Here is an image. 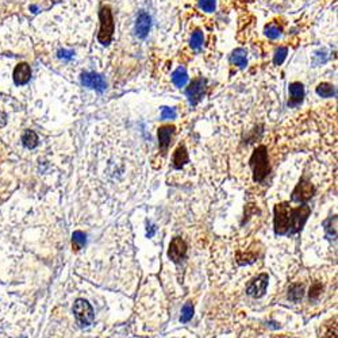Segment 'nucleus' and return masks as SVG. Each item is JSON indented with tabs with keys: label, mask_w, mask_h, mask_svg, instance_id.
<instances>
[{
	"label": "nucleus",
	"mask_w": 338,
	"mask_h": 338,
	"mask_svg": "<svg viewBox=\"0 0 338 338\" xmlns=\"http://www.w3.org/2000/svg\"><path fill=\"white\" fill-rule=\"evenodd\" d=\"M203 33L202 31H199V30H196L194 34H192V37H191V48L192 49H200L202 48V45H203Z\"/></svg>",
	"instance_id": "obj_23"
},
{
	"label": "nucleus",
	"mask_w": 338,
	"mask_h": 338,
	"mask_svg": "<svg viewBox=\"0 0 338 338\" xmlns=\"http://www.w3.org/2000/svg\"><path fill=\"white\" fill-rule=\"evenodd\" d=\"M155 230L156 228L153 226V225H150V232L148 230V237H153V234H155Z\"/></svg>",
	"instance_id": "obj_30"
},
{
	"label": "nucleus",
	"mask_w": 338,
	"mask_h": 338,
	"mask_svg": "<svg viewBox=\"0 0 338 338\" xmlns=\"http://www.w3.org/2000/svg\"><path fill=\"white\" fill-rule=\"evenodd\" d=\"M31 78V68L26 62L18 64L14 69V83L17 85H25Z\"/></svg>",
	"instance_id": "obj_10"
},
{
	"label": "nucleus",
	"mask_w": 338,
	"mask_h": 338,
	"mask_svg": "<svg viewBox=\"0 0 338 338\" xmlns=\"http://www.w3.org/2000/svg\"><path fill=\"white\" fill-rule=\"evenodd\" d=\"M199 6L206 12H212L215 10V0H199Z\"/></svg>",
	"instance_id": "obj_26"
},
{
	"label": "nucleus",
	"mask_w": 338,
	"mask_h": 338,
	"mask_svg": "<svg viewBox=\"0 0 338 338\" xmlns=\"http://www.w3.org/2000/svg\"><path fill=\"white\" fill-rule=\"evenodd\" d=\"M38 135L33 130H26L22 135V144L26 149H34L38 146Z\"/></svg>",
	"instance_id": "obj_15"
},
{
	"label": "nucleus",
	"mask_w": 338,
	"mask_h": 338,
	"mask_svg": "<svg viewBox=\"0 0 338 338\" xmlns=\"http://www.w3.org/2000/svg\"><path fill=\"white\" fill-rule=\"evenodd\" d=\"M58 57L62 58V60H72L73 58V52L72 50H65L62 49L58 52Z\"/></svg>",
	"instance_id": "obj_29"
},
{
	"label": "nucleus",
	"mask_w": 338,
	"mask_h": 338,
	"mask_svg": "<svg viewBox=\"0 0 338 338\" xmlns=\"http://www.w3.org/2000/svg\"><path fill=\"white\" fill-rule=\"evenodd\" d=\"M73 314L80 327H88L95 319V311L92 306L85 299H78L73 305Z\"/></svg>",
	"instance_id": "obj_4"
},
{
	"label": "nucleus",
	"mask_w": 338,
	"mask_h": 338,
	"mask_svg": "<svg viewBox=\"0 0 338 338\" xmlns=\"http://www.w3.org/2000/svg\"><path fill=\"white\" fill-rule=\"evenodd\" d=\"M87 242V235L83 232H75L72 235V248L75 250H80Z\"/></svg>",
	"instance_id": "obj_20"
},
{
	"label": "nucleus",
	"mask_w": 338,
	"mask_h": 338,
	"mask_svg": "<svg viewBox=\"0 0 338 338\" xmlns=\"http://www.w3.org/2000/svg\"><path fill=\"white\" fill-rule=\"evenodd\" d=\"M188 152L185 149V146H184V145L179 146L178 149H176V152L173 153V168H175V169H182V168L188 162Z\"/></svg>",
	"instance_id": "obj_14"
},
{
	"label": "nucleus",
	"mask_w": 338,
	"mask_h": 338,
	"mask_svg": "<svg viewBox=\"0 0 338 338\" xmlns=\"http://www.w3.org/2000/svg\"><path fill=\"white\" fill-rule=\"evenodd\" d=\"M323 226H325L327 238L336 241V237H337V216L329 218L327 221L323 222Z\"/></svg>",
	"instance_id": "obj_17"
},
{
	"label": "nucleus",
	"mask_w": 338,
	"mask_h": 338,
	"mask_svg": "<svg viewBox=\"0 0 338 338\" xmlns=\"http://www.w3.org/2000/svg\"><path fill=\"white\" fill-rule=\"evenodd\" d=\"M322 291V286L321 284H314L312 287L310 288V299H316L319 294Z\"/></svg>",
	"instance_id": "obj_28"
},
{
	"label": "nucleus",
	"mask_w": 338,
	"mask_h": 338,
	"mask_svg": "<svg viewBox=\"0 0 338 338\" xmlns=\"http://www.w3.org/2000/svg\"><path fill=\"white\" fill-rule=\"evenodd\" d=\"M305 98V87L299 81H295L289 85V107H296L303 102Z\"/></svg>",
	"instance_id": "obj_12"
},
{
	"label": "nucleus",
	"mask_w": 338,
	"mask_h": 338,
	"mask_svg": "<svg viewBox=\"0 0 338 338\" xmlns=\"http://www.w3.org/2000/svg\"><path fill=\"white\" fill-rule=\"evenodd\" d=\"M150 25H152V19L149 15L146 12H139L135 21V34L138 38H146V35L149 34Z\"/></svg>",
	"instance_id": "obj_11"
},
{
	"label": "nucleus",
	"mask_w": 338,
	"mask_h": 338,
	"mask_svg": "<svg viewBox=\"0 0 338 338\" xmlns=\"http://www.w3.org/2000/svg\"><path fill=\"white\" fill-rule=\"evenodd\" d=\"M206 91V80L202 78H194L185 89V95L188 98L189 103L192 105H196L199 103Z\"/></svg>",
	"instance_id": "obj_5"
},
{
	"label": "nucleus",
	"mask_w": 338,
	"mask_h": 338,
	"mask_svg": "<svg viewBox=\"0 0 338 338\" xmlns=\"http://www.w3.org/2000/svg\"><path fill=\"white\" fill-rule=\"evenodd\" d=\"M314 192H315L314 187L309 182H306L305 179H302L299 184L296 185V188L294 189V192H292V200L305 203V202L312 198Z\"/></svg>",
	"instance_id": "obj_8"
},
{
	"label": "nucleus",
	"mask_w": 338,
	"mask_h": 338,
	"mask_svg": "<svg viewBox=\"0 0 338 338\" xmlns=\"http://www.w3.org/2000/svg\"><path fill=\"white\" fill-rule=\"evenodd\" d=\"M311 208L307 205L292 208L288 203H280L275 207V232L279 235L296 234L305 226L310 216Z\"/></svg>",
	"instance_id": "obj_1"
},
{
	"label": "nucleus",
	"mask_w": 338,
	"mask_h": 338,
	"mask_svg": "<svg viewBox=\"0 0 338 338\" xmlns=\"http://www.w3.org/2000/svg\"><path fill=\"white\" fill-rule=\"evenodd\" d=\"M232 62L234 65L239 68H245L248 65V57H246V52L244 49H235L232 54Z\"/></svg>",
	"instance_id": "obj_18"
},
{
	"label": "nucleus",
	"mask_w": 338,
	"mask_h": 338,
	"mask_svg": "<svg viewBox=\"0 0 338 338\" xmlns=\"http://www.w3.org/2000/svg\"><path fill=\"white\" fill-rule=\"evenodd\" d=\"M287 54H288V49L287 48H279L275 53V57H273V62L276 65H282L284 62V60L287 58Z\"/></svg>",
	"instance_id": "obj_25"
},
{
	"label": "nucleus",
	"mask_w": 338,
	"mask_h": 338,
	"mask_svg": "<svg viewBox=\"0 0 338 338\" xmlns=\"http://www.w3.org/2000/svg\"><path fill=\"white\" fill-rule=\"evenodd\" d=\"M280 34H282V28L276 25H268L265 27V35L268 38L276 39L280 37Z\"/></svg>",
	"instance_id": "obj_24"
},
{
	"label": "nucleus",
	"mask_w": 338,
	"mask_h": 338,
	"mask_svg": "<svg viewBox=\"0 0 338 338\" xmlns=\"http://www.w3.org/2000/svg\"><path fill=\"white\" fill-rule=\"evenodd\" d=\"M187 255V244L184 242V239L180 237H175L169 244V250H168V257L173 261V262H180Z\"/></svg>",
	"instance_id": "obj_7"
},
{
	"label": "nucleus",
	"mask_w": 338,
	"mask_h": 338,
	"mask_svg": "<svg viewBox=\"0 0 338 338\" xmlns=\"http://www.w3.org/2000/svg\"><path fill=\"white\" fill-rule=\"evenodd\" d=\"M81 84L84 87H88V88L96 89L99 92H103L105 89V81L104 78H102L100 75L94 72H85L81 75Z\"/></svg>",
	"instance_id": "obj_9"
},
{
	"label": "nucleus",
	"mask_w": 338,
	"mask_h": 338,
	"mask_svg": "<svg viewBox=\"0 0 338 338\" xmlns=\"http://www.w3.org/2000/svg\"><path fill=\"white\" fill-rule=\"evenodd\" d=\"M172 81L178 88L184 87V85L187 84V81H188V73H187V71H185L183 67L178 68V69L172 73Z\"/></svg>",
	"instance_id": "obj_16"
},
{
	"label": "nucleus",
	"mask_w": 338,
	"mask_h": 338,
	"mask_svg": "<svg viewBox=\"0 0 338 338\" xmlns=\"http://www.w3.org/2000/svg\"><path fill=\"white\" fill-rule=\"evenodd\" d=\"M303 286L300 284H292L288 289V298L292 302H299L303 298Z\"/></svg>",
	"instance_id": "obj_19"
},
{
	"label": "nucleus",
	"mask_w": 338,
	"mask_h": 338,
	"mask_svg": "<svg viewBox=\"0 0 338 338\" xmlns=\"http://www.w3.org/2000/svg\"><path fill=\"white\" fill-rule=\"evenodd\" d=\"M266 287H268V275L261 273L255 279H252L249 284L246 286V294L252 298H261L265 294Z\"/></svg>",
	"instance_id": "obj_6"
},
{
	"label": "nucleus",
	"mask_w": 338,
	"mask_h": 338,
	"mask_svg": "<svg viewBox=\"0 0 338 338\" xmlns=\"http://www.w3.org/2000/svg\"><path fill=\"white\" fill-rule=\"evenodd\" d=\"M173 133H175V126H171V125H166L158 129V144H160V149L162 150V153H165L168 146L171 145Z\"/></svg>",
	"instance_id": "obj_13"
},
{
	"label": "nucleus",
	"mask_w": 338,
	"mask_h": 338,
	"mask_svg": "<svg viewBox=\"0 0 338 338\" xmlns=\"http://www.w3.org/2000/svg\"><path fill=\"white\" fill-rule=\"evenodd\" d=\"M99 21L100 28L99 34H98V39L103 46L110 45L112 35H114V30H115V23H114V17L112 12L108 6H104L100 8L99 12Z\"/></svg>",
	"instance_id": "obj_3"
},
{
	"label": "nucleus",
	"mask_w": 338,
	"mask_h": 338,
	"mask_svg": "<svg viewBox=\"0 0 338 338\" xmlns=\"http://www.w3.org/2000/svg\"><path fill=\"white\" fill-rule=\"evenodd\" d=\"M176 118V111L175 108H169V107H162L161 110V119L165 121V119H175Z\"/></svg>",
	"instance_id": "obj_27"
},
{
	"label": "nucleus",
	"mask_w": 338,
	"mask_h": 338,
	"mask_svg": "<svg viewBox=\"0 0 338 338\" xmlns=\"http://www.w3.org/2000/svg\"><path fill=\"white\" fill-rule=\"evenodd\" d=\"M192 315H194V306H192L191 302H187V303L183 306V309H182V316H180V321L185 323V322H188L189 319L192 318Z\"/></svg>",
	"instance_id": "obj_22"
},
{
	"label": "nucleus",
	"mask_w": 338,
	"mask_h": 338,
	"mask_svg": "<svg viewBox=\"0 0 338 338\" xmlns=\"http://www.w3.org/2000/svg\"><path fill=\"white\" fill-rule=\"evenodd\" d=\"M316 94L322 96V98H332L333 95L336 94V89H334L332 84L321 83L316 87Z\"/></svg>",
	"instance_id": "obj_21"
},
{
	"label": "nucleus",
	"mask_w": 338,
	"mask_h": 338,
	"mask_svg": "<svg viewBox=\"0 0 338 338\" xmlns=\"http://www.w3.org/2000/svg\"><path fill=\"white\" fill-rule=\"evenodd\" d=\"M250 166L253 169V176H255V182L257 183H262L268 173L271 171L269 164H268V152L264 145L259 146L257 149L253 152V155L250 157Z\"/></svg>",
	"instance_id": "obj_2"
}]
</instances>
